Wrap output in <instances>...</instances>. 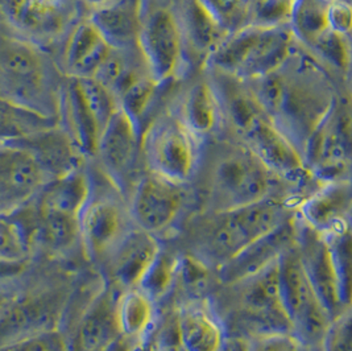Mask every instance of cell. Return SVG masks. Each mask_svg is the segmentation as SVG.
Here are the masks:
<instances>
[{
    "label": "cell",
    "instance_id": "6da1fadb",
    "mask_svg": "<svg viewBox=\"0 0 352 351\" xmlns=\"http://www.w3.org/2000/svg\"><path fill=\"white\" fill-rule=\"evenodd\" d=\"M64 81L41 45L10 30L0 31V100L58 120Z\"/></svg>",
    "mask_w": 352,
    "mask_h": 351
},
{
    "label": "cell",
    "instance_id": "7a4b0ae2",
    "mask_svg": "<svg viewBox=\"0 0 352 351\" xmlns=\"http://www.w3.org/2000/svg\"><path fill=\"white\" fill-rule=\"evenodd\" d=\"M293 60V53L278 72L281 89L268 116L304 153L305 145L336 105L333 89L316 65ZM304 158V156H302Z\"/></svg>",
    "mask_w": 352,
    "mask_h": 351
},
{
    "label": "cell",
    "instance_id": "3957f363",
    "mask_svg": "<svg viewBox=\"0 0 352 351\" xmlns=\"http://www.w3.org/2000/svg\"><path fill=\"white\" fill-rule=\"evenodd\" d=\"M293 41L289 24L244 25L226 33L205 61L215 73L250 82L285 64L293 53Z\"/></svg>",
    "mask_w": 352,
    "mask_h": 351
},
{
    "label": "cell",
    "instance_id": "277c9868",
    "mask_svg": "<svg viewBox=\"0 0 352 351\" xmlns=\"http://www.w3.org/2000/svg\"><path fill=\"white\" fill-rule=\"evenodd\" d=\"M201 142L184 126L176 112H160L142 128V159L149 173L185 185L198 169Z\"/></svg>",
    "mask_w": 352,
    "mask_h": 351
},
{
    "label": "cell",
    "instance_id": "5b68a950",
    "mask_svg": "<svg viewBox=\"0 0 352 351\" xmlns=\"http://www.w3.org/2000/svg\"><path fill=\"white\" fill-rule=\"evenodd\" d=\"M290 217L288 205L274 195L241 208L218 211L205 237V255L219 267Z\"/></svg>",
    "mask_w": 352,
    "mask_h": 351
},
{
    "label": "cell",
    "instance_id": "8992f818",
    "mask_svg": "<svg viewBox=\"0 0 352 351\" xmlns=\"http://www.w3.org/2000/svg\"><path fill=\"white\" fill-rule=\"evenodd\" d=\"M281 306L292 335L306 351H320L331 317L310 284L296 244L277 262Z\"/></svg>",
    "mask_w": 352,
    "mask_h": 351
},
{
    "label": "cell",
    "instance_id": "52a82bcc",
    "mask_svg": "<svg viewBox=\"0 0 352 351\" xmlns=\"http://www.w3.org/2000/svg\"><path fill=\"white\" fill-rule=\"evenodd\" d=\"M274 180L276 177L244 145L230 149L212 167L211 205L218 213L271 197Z\"/></svg>",
    "mask_w": 352,
    "mask_h": 351
},
{
    "label": "cell",
    "instance_id": "ba28073f",
    "mask_svg": "<svg viewBox=\"0 0 352 351\" xmlns=\"http://www.w3.org/2000/svg\"><path fill=\"white\" fill-rule=\"evenodd\" d=\"M138 49L149 76L159 86L176 78L185 64L188 48L173 7L144 6Z\"/></svg>",
    "mask_w": 352,
    "mask_h": 351
},
{
    "label": "cell",
    "instance_id": "9c48e42d",
    "mask_svg": "<svg viewBox=\"0 0 352 351\" xmlns=\"http://www.w3.org/2000/svg\"><path fill=\"white\" fill-rule=\"evenodd\" d=\"M296 218V215H294ZM296 248L310 284L331 319L350 309L351 292L343 286L330 242L296 218Z\"/></svg>",
    "mask_w": 352,
    "mask_h": 351
},
{
    "label": "cell",
    "instance_id": "30bf717a",
    "mask_svg": "<svg viewBox=\"0 0 352 351\" xmlns=\"http://www.w3.org/2000/svg\"><path fill=\"white\" fill-rule=\"evenodd\" d=\"M185 185L153 173L135 181L131 189L129 211L135 227L157 238L176 224L185 205Z\"/></svg>",
    "mask_w": 352,
    "mask_h": 351
},
{
    "label": "cell",
    "instance_id": "8fae6325",
    "mask_svg": "<svg viewBox=\"0 0 352 351\" xmlns=\"http://www.w3.org/2000/svg\"><path fill=\"white\" fill-rule=\"evenodd\" d=\"M243 145L276 178L300 184L309 173L300 149L261 112L239 134Z\"/></svg>",
    "mask_w": 352,
    "mask_h": 351
},
{
    "label": "cell",
    "instance_id": "7c38bea8",
    "mask_svg": "<svg viewBox=\"0 0 352 351\" xmlns=\"http://www.w3.org/2000/svg\"><path fill=\"white\" fill-rule=\"evenodd\" d=\"M65 306L53 290L15 293L0 313V346L52 329H60Z\"/></svg>",
    "mask_w": 352,
    "mask_h": 351
},
{
    "label": "cell",
    "instance_id": "4fadbf2b",
    "mask_svg": "<svg viewBox=\"0 0 352 351\" xmlns=\"http://www.w3.org/2000/svg\"><path fill=\"white\" fill-rule=\"evenodd\" d=\"M133 227L129 206L113 197H91L80 214V243L86 254L106 262Z\"/></svg>",
    "mask_w": 352,
    "mask_h": 351
},
{
    "label": "cell",
    "instance_id": "5bb4252c",
    "mask_svg": "<svg viewBox=\"0 0 352 351\" xmlns=\"http://www.w3.org/2000/svg\"><path fill=\"white\" fill-rule=\"evenodd\" d=\"M142 129L118 109L99 136L96 159L112 185L124 192L132 181L140 152Z\"/></svg>",
    "mask_w": 352,
    "mask_h": 351
},
{
    "label": "cell",
    "instance_id": "9a60e30c",
    "mask_svg": "<svg viewBox=\"0 0 352 351\" xmlns=\"http://www.w3.org/2000/svg\"><path fill=\"white\" fill-rule=\"evenodd\" d=\"M351 181L322 182L302 200L296 218L323 238L331 240L351 233Z\"/></svg>",
    "mask_w": 352,
    "mask_h": 351
},
{
    "label": "cell",
    "instance_id": "2e32d148",
    "mask_svg": "<svg viewBox=\"0 0 352 351\" xmlns=\"http://www.w3.org/2000/svg\"><path fill=\"white\" fill-rule=\"evenodd\" d=\"M48 181L30 151L17 143L0 144V214L32 201Z\"/></svg>",
    "mask_w": 352,
    "mask_h": 351
},
{
    "label": "cell",
    "instance_id": "e0dca14e",
    "mask_svg": "<svg viewBox=\"0 0 352 351\" xmlns=\"http://www.w3.org/2000/svg\"><path fill=\"white\" fill-rule=\"evenodd\" d=\"M296 237L297 224L293 214L284 224L221 264L218 268L219 280L226 286H235L267 270L296 244Z\"/></svg>",
    "mask_w": 352,
    "mask_h": 351
},
{
    "label": "cell",
    "instance_id": "ac0fdd59",
    "mask_svg": "<svg viewBox=\"0 0 352 351\" xmlns=\"http://www.w3.org/2000/svg\"><path fill=\"white\" fill-rule=\"evenodd\" d=\"M0 15L10 31L38 45L64 27V12L57 0H0Z\"/></svg>",
    "mask_w": 352,
    "mask_h": 351
},
{
    "label": "cell",
    "instance_id": "d6986e66",
    "mask_svg": "<svg viewBox=\"0 0 352 351\" xmlns=\"http://www.w3.org/2000/svg\"><path fill=\"white\" fill-rule=\"evenodd\" d=\"M161 250L156 237L133 226L104 262L112 281L122 290L139 287Z\"/></svg>",
    "mask_w": 352,
    "mask_h": 351
},
{
    "label": "cell",
    "instance_id": "ffe728a7",
    "mask_svg": "<svg viewBox=\"0 0 352 351\" xmlns=\"http://www.w3.org/2000/svg\"><path fill=\"white\" fill-rule=\"evenodd\" d=\"M235 286L243 287L241 304L247 316L261 322L267 321L274 333H290L280 300L277 263Z\"/></svg>",
    "mask_w": 352,
    "mask_h": 351
},
{
    "label": "cell",
    "instance_id": "44dd1931",
    "mask_svg": "<svg viewBox=\"0 0 352 351\" xmlns=\"http://www.w3.org/2000/svg\"><path fill=\"white\" fill-rule=\"evenodd\" d=\"M143 12V0H113L91 11L87 19L111 49L131 50L138 49Z\"/></svg>",
    "mask_w": 352,
    "mask_h": 351
},
{
    "label": "cell",
    "instance_id": "7402d4cb",
    "mask_svg": "<svg viewBox=\"0 0 352 351\" xmlns=\"http://www.w3.org/2000/svg\"><path fill=\"white\" fill-rule=\"evenodd\" d=\"M112 49L89 19L67 34L63 52V73L67 78H93Z\"/></svg>",
    "mask_w": 352,
    "mask_h": 351
},
{
    "label": "cell",
    "instance_id": "603a6c76",
    "mask_svg": "<svg viewBox=\"0 0 352 351\" xmlns=\"http://www.w3.org/2000/svg\"><path fill=\"white\" fill-rule=\"evenodd\" d=\"M12 143L30 151L49 180L82 167L83 156L60 125L45 128Z\"/></svg>",
    "mask_w": 352,
    "mask_h": 351
},
{
    "label": "cell",
    "instance_id": "cb8c5ba5",
    "mask_svg": "<svg viewBox=\"0 0 352 351\" xmlns=\"http://www.w3.org/2000/svg\"><path fill=\"white\" fill-rule=\"evenodd\" d=\"M119 337L115 301L111 295L100 293L78 319L72 338H67L69 351L111 350Z\"/></svg>",
    "mask_w": 352,
    "mask_h": 351
},
{
    "label": "cell",
    "instance_id": "d4e9b609",
    "mask_svg": "<svg viewBox=\"0 0 352 351\" xmlns=\"http://www.w3.org/2000/svg\"><path fill=\"white\" fill-rule=\"evenodd\" d=\"M91 193V180L80 167L66 175L49 180L33 198V202L38 211L63 214L80 220V214L86 208Z\"/></svg>",
    "mask_w": 352,
    "mask_h": 351
},
{
    "label": "cell",
    "instance_id": "484cf974",
    "mask_svg": "<svg viewBox=\"0 0 352 351\" xmlns=\"http://www.w3.org/2000/svg\"><path fill=\"white\" fill-rule=\"evenodd\" d=\"M175 316L179 337L189 351H217L227 334L221 319L206 301L182 304Z\"/></svg>",
    "mask_w": 352,
    "mask_h": 351
},
{
    "label": "cell",
    "instance_id": "4316f807",
    "mask_svg": "<svg viewBox=\"0 0 352 351\" xmlns=\"http://www.w3.org/2000/svg\"><path fill=\"white\" fill-rule=\"evenodd\" d=\"M175 112L199 140L211 135L223 116L215 86L208 81H197L186 87L178 99Z\"/></svg>",
    "mask_w": 352,
    "mask_h": 351
},
{
    "label": "cell",
    "instance_id": "83f0119b",
    "mask_svg": "<svg viewBox=\"0 0 352 351\" xmlns=\"http://www.w3.org/2000/svg\"><path fill=\"white\" fill-rule=\"evenodd\" d=\"M115 321L119 335L142 346L157 325V303L140 288L124 289L115 300Z\"/></svg>",
    "mask_w": 352,
    "mask_h": 351
},
{
    "label": "cell",
    "instance_id": "f1b7e54d",
    "mask_svg": "<svg viewBox=\"0 0 352 351\" xmlns=\"http://www.w3.org/2000/svg\"><path fill=\"white\" fill-rule=\"evenodd\" d=\"M176 10L186 48L198 57L208 58L226 32L212 19L201 0H182Z\"/></svg>",
    "mask_w": 352,
    "mask_h": 351
},
{
    "label": "cell",
    "instance_id": "f546056e",
    "mask_svg": "<svg viewBox=\"0 0 352 351\" xmlns=\"http://www.w3.org/2000/svg\"><path fill=\"white\" fill-rule=\"evenodd\" d=\"M330 0H294L289 17V28L294 40L311 48L329 27Z\"/></svg>",
    "mask_w": 352,
    "mask_h": 351
},
{
    "label": "cell",
    "instance_id": "4dcf8cb0",
    "mask_svg": "<svg viewBox=\"0 0 352 351\" xmlns=\"http://www.w3.org/2000/svg\"><path fill=\"white\" fill-rule=\"evenodd\" d=\"M56 125H58V120L24 111L0 100V144L21 140L32 134Z\"/></svg>",
    "mask_w": 352,
    "mask_h": 351
},
{
    "label": "cell",
    "instance_id": "1f68e13d",
    "mask_svg": "<svg viewBox=\"0 0 352 351\" xmlns=\"http://www.w3.org/2000/svg\"><path fill=\"white\" fill-rule=\"evenodd\" d=\"M159 85L152 80L149 73L139 76L118 96V107L142 129L145 114L149 111L156 89Z\"/></svg>",
    "mask_w": 352,
    "mask_h": 351
},
{
    "label": "cell",
    "instance_id": "d6a6232c",
    "mask_svg": "<svg viewBox=\"0 0 352 351\" xmlns=\"http://www.w3.org/2000/svg\"><path fill=\"white\" fill-rule=\"evenodd\" d=\"M77 82L82 100L93 118L99 136L110 122L112 115L119 109L111 93L96 78H74Z\"/></svg>",
    "mask_w": 352,
    "mask_h": 351
},
{
    "label": "cell",
    "instance_id": "836d02e7",
    "mask_svg": "<svg viewBox=\"0 0 352 351\" xmlns=\"http://www.w3.org/2000/svg\"><path fill=\"white\" fill-rule=\"evenodd\" d=\"M178 257L161 250L142 279L139 287L155 303L166 297L176 286Z\"/></svg>",
    "mask_w": 352,
    "mask_h": 351
},
{
    "label": "cell",
    "instance_id": "e575fe53",
    "mask_svg": "<svg viewBox=\"0 0 352 351\" xmlns=\"http://www.w3.org/2000/svg\"><path fill=\"white\" fill-rule=\"evenodd\" d=\"M294 0H248L245 25L278 27L288 24Z\"/></svg>",
    "mask_w": 352,
    "mask_h": 351
},
{
    "label": "cell",
    "instance_id": "d590c367",
    "mask_svg": "<svg viewBox=\"0 0 352 351\" xmlns=\"http://www.w3.org/2000/svg\"><path fill=\"white\" fill-rule=\"evenodd\" d=\"M33 251L14 213L0 214V257L32 259Z\"/></svg>",
    "mask_w": 352,
    "mask_h": 351
},
{
    "label": "cell",
    "instance_id": "8d00e7d4",
    "mask_svg": "<svg viewBox=\"0 0 352 351\" xmlns=\"http://www.w3.org/2000/svg\"><path fill=\"white\" fill-rule=\"evenodd\" d=\"M201 3L224 32L245 25L248 0H201Z\"/></svg>",
    "mask_w": 352,
    "mask_h": 351
},
{
    "label": "cell",
    "instance_id": "74e56055",
    "mask_svg": "<svg viewBox=\"0 0 352 351\" xmlns=\"http://www.w3.org/2000/svg\"><path fill=\"white\" fill-rule=\"evenodd\" d=\"M310 49L318 54V57L323 63L333 65L339 70H349L350 49L347 43V36H342L330 30L320 37Z\"/></svg>",
    "mask_w": 352,
    "mask_h": 351
},
{
    "label": "cell",
    "instance_id": "f35d334b",
    "mask_svg": "<svg viewBox=\"0 0 352 351\" xmlns=\"http://www.w3.org/2000/svg\"><path fill=\"white\" fill-rule=\"evenodd\" d=\"M0 351H69V339L61 329H52L3 345Z\"/></svg>",
    "mask_w": 352,
    "mask_h": 351
},
{
    "label": "cell",
    "instance_id": "ab89813d",
    "mask_svg": "<svg viewBox=\"0 0 352 351\" xmlns=\"http://www.w3.org/2000/svg\"><path fill=\"white\" fill-rule=\"evenodd\" d=\"M177 281H181L186 290L197 295L208 286V264L192 255L178 257L177 266Z\"/></svg>",
    "mask_w": 352,
    "mask_h": 351
},
{
    "label": "cell",
    "instance_id": "60d3db41",
    "mask_svg": "<svg viewBox=\"0 0 352 351\" xmlns=\"http://www.w3.org/2000/svg\"><path fill=\"white\" fill-rule=\"evenodd\" d=\"M320 351H352L351 308L331 319Z\"/></svg>",
    "mask_w": 352,
    "mask_h": 351
},
{
    "label": "cell",
    "instance_id": "b9f144b4",
    "mask_svg": "<svg viewBox=\"0 0 352 351\" xmlns=\"http://www.w3.org/2000/svg\"><path fill=\"white\" fill-rule=\"evenodd\" d=\"M250 351H306L290 333L257 335L251 339Z\"/></svg>",
    "mask_w": 352,
    "mask_h": 351
},
{
    "label": "cell",
    "instance_id": "7bdbcfd3",
    "mask_svg": "<svg viewBox=\"0 0 352 351\" xmlns=\"http://www.w3.org/2000/svg\"><path fill=\"white\" fill-rule=\"evenodd\" d=\"M152 351H189L184 345L178 329H177L176 316L164 321L159 333L155 338Z\"/></svg>",
    "mask_w": 352,
    "mask_h": 351
},
{
    "label": "cell",
    "instance_id": "ee69618b",
    "mask_svg": "<svg viewBox=\"0 0 352 351\" xmlns=\"http://www.w3.org/2000/svg\"><path fill=\"white\" fill-rule=\"evenodd\" d=\"M329 27L333 32L349 36L351 31V6L346 0H330Z\"/></svg>",
    "mask_w": 352,
    "mask_h": 351
},
{
    "label": "cell",
    "instance_id": "f6af8a7d",
    "mask_svg": "<svg viewBox=\"0 0 352 351\" xmlns=\"http://www.w3.org/2000/svg\"><path fill=\"white\" fill-rule=\"evenodd\" d=\"M32 259H4L0 257V287H6L7 284L20 279L25 275L31 266Z\"/></svg>",
    "mask_w": 352,
    "mask_h": 351
},
{
    "label": "cell",
    "instance_id": "bcb514c9",
    "mask_svg": "<svg viewBox=\"0 0 352 351\" xmlns=\"http://www.w3.org/2000/svg\"><path fill=\"white\" fill-rule=\"evenodd\" d=\"M251 339L243 335L226 334L217 351H250Z\"/></svg>",
    "mask_w": 352,
    "mask_h": 351
},
{
    "label": "cell",
    "instance_id": "7dc6e473",
    "mask_svg": "<svg viewBox=\"0 0 352 351\" xmlns=\"http://www.w3.org/2000/svg\"><path fill=\"white\" fill-rule=\"evenodd\" d=\"M15 293H12L11 290L6 289V287H0V313L3 312V309L7 306V304L11 301V299L14 297Z\"/></svg>",
    "mask_w": 352,
    "mask_h": 351
},
{
    "label": "cell",
    "instance_id": "c3c4849f",
    "mask_svg": "<svg viewBox=\"0 0 352 351\" xmlns=\"http://www.w3.org/2000/svg\"><path fill=\"white\" fill-rule=\"evenodd\" d=\"M82 1L85 3V6H86V7L90 10V12H91V11H94V10H98V8H100V7H104V6L110 4L113 0H82Z\"/></svg>",
    "mask_w": 352,
    "mask_h": 351
},
{
    "label": "cell",
    "instance_id": "681fc988",
    "mask_svg": "<svg viewBox=\"0 0 352 351\" xmlns=\"http://www.w3.org/2000/svg\"><path fill=\"white\" fill-rule=\"evenodd\" d=\"M129 351H152V350H145L143 346H138V348H135L133 350H129Z\"/></svg>",
    "mask_w": 352,
    "mask_h": 351
}]
</instances>
